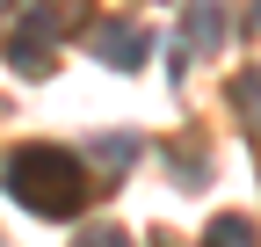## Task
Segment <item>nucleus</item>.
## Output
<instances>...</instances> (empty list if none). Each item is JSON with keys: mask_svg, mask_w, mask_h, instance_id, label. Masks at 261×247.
<instances>
[{"mask_svg": "<svg viewBox=\"0 0 261 247\" xmlns=\"http://www.w3.org/2000/svg\"><path fill=\"white\" fill-rule=\"evenodd\" d=\"M0 189L37 218H80L94 182L80 167V153H65V145H15L8 167H0Z\"/></svg>", "mask_w": 261, "mask_h": 247, "instance_id": "nucleus-1", "label": "nucleus"}, {"mask_svg": "<svg viewBox=\"0 0 261 247\" xmlns=\"http://www.w3.org/2000/svg\"><path fill=\"white\" fill-rule=\"evenodd\" d=\"M65 8H87V0H37V8H22V22H15V66L22 73H51V44H58V29H65Z\"/></svg>", "mask_w": 261, "mask_h": 247, "instance_id": "nucleus-2", "label": "nucleus"}, {"mask_svg": "<svg viewBox=\"0 0 261 247\" xmlns=\"http://www.w3.org/2000/svg\"><path fill=\"white\" fill-rule=\"evenodd\" d=\"M94 58L116 66V73H130V66H145V58H152V37H145L138 22H102V29H94Z\"/></svg>", "mask_w": 261, "mask_h": 247, "instance_id": "nucleus-3", "label": "nucleus"}, {"mask_svg": "<svg viewBox=\"0 0 261 247\" xmlns=\"http://www.w3.org/2000/svg\"><path fill=\"white\" fill-rule=\"evenodd\" d=\"M218 37H225V0H196V8H189V37H181V51L211 58Z\"/></svg>", "mask_w": 261, "mask_h": 247, "instance_id": "nucleus-4", "label": "nucleus"}, {"mask_svg": "<svg viewBox=\"0 0 261 247\" xmlns=\"http://www.w3.org/2000/svg\"><path fill=\"white\" fill-rule=\"evenodd\" d=\"M203 247H261L254 218H240V211H218V218L203 226Z\"/></svg>", "mask_w": 261, "mask_h": 247, "instance_id": "nucleus-5", "label": "nucleus"}, {"mask_svg": "<svg viewBox=\"0 0 261 247\" xmlns=\"http://www.w3.org/2000/svg\"><path fill=\"white\" fill-rule=\"evenodd\" d=\"M232 109H240L254 131H261V66H247V73L232 80Z\"/></svg>", "mask_w": 261, "mask_h": 247, "instance_id": "nucleus-6", "label": "nucleus"}, {"mask_svg": "<svg viewBox=\"0 0 261 247\" xmlns=\"http://www.w3.org/2000/svg\"><path fill=\"white\" fill-rule=\"evenodd\" d=\"M73 247H130V233H123V226H87Z\"/></svg>", "mask_w": 261, "mask_h": 247, "instance_id": "nucleus-7", "label": "nucleus"}, {"mask_svg": "<svg viewBox=\"0 0 261 247\" xmlns=\"http://www.w3.org/2000/svg\"><path fill=\"white\" fill-rule=\"evenodd\" d=\"M94 160H109V167H123V160H138V138H102V145H94Z\"/></svg>", "mask_w": 261, "mask_h": 247, "instance_id": "nucleus-8", "label": "nucleus"}]
</instances>
